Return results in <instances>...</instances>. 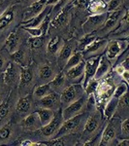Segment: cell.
Returning <instances> with one entry per match:
<instances>
[{
    "mask_svg": "<svg viewBox=\"0 0 129 146\" xmlns=\"http://www.w3.org/2000/svg\"><path fill=\"white\" fill-rule=\"evenodd\" d=\"M63 121H64V119L62 117V109L59 108V109L55 111L53 118L51 119L50 123L44 127H41L37 131H39L40 135L44 136V137L49 138V139H53V137L55 135V133L59 129L60 126L62 125Z\"/></svg>",
    "mask_w": 129,
    "mask_h": 146,
    "instance_id": "3957f363",
    "label": "cell"
},
{
    "mask_svg": "<svg viewBox=\"0 0 129 146\" xmlns=\"http://www.w3.org/2000/svg\"><path fill=\"white\" fill-rule=\"evenodd\" d=\"M108 12L102 14H96V15H90L86 19V21L83 23V30L86 34L92 33L93 31H96L102 27V25L105 23V21L108 18Z\"/></svg>",
    "mask_w": 129,
    "mask_h": 146,
    "instance_id": "7c38bea8",
    "label": "cell"
},
{
    "mask_svg": "<svg viewBox=\"0 0 129 146\" xmlns=\"http://www.w3.org/2000/svg\"><path fill=\"white\" fill-rule=\"evenodd\" d=\"M104 1H105V2H106V3H107V2H109L110 0H104Z\"/></svg>",
    "mask_w": 129,
    "mask_h": 146,
    "instance_id": "f907efd6",
    "label": "cell"
},
{
    "mask_svg": "<svg viewBox=\"0 0 129 146\" xmlns=\"http://www.w3.org/2000/svg\"><path fill=\"white\" fill-rule=\"evenodd\" d=\"M16 100L13 91L8 95V96L0 102V127L8 123L13 114V109L16 103L14 102Z\"/></svg>",
    "mask_w": 129,
    "mask_h": 146,
    "instance_id": "8fae6325",
    "label": "cell"
},
{
    "mask_svg": "<svg viewBox=\"0 0 129 146\" xmlns=\"http://www.w3.org/2000/svg\"><path fill=\"white\" fill-rule=\"evenodd\" d=\"M118 145H119V146H129V139L128 138H121L120 140H118Z\"/></svg>",
    "mask_w": 129,
    "mask_h": 146,
    "instance_id": "7bdbcfd3",
    "label": "cell"
},
{
    "mask_svg": "<svg viewBox=\"0 0 129 146\" xmlns=\"http://www.w3.org/2000/svg\"><path fill=\"white\" fill-rule=\"evenodd\" d=\"M118 112L121 114V116H124L125 118H128V96L127 93L124 94L118 98V106H116V113Z\"/></svg>",
    "mask_w": 129,
    "mask_h": 146,
    "instance_id": "836d02e7",
    "label": "cell"
},
{
    "mask_svg": "<svg viewBox=\"0 0 129 146\" xmlns=\"http://www.w3.org/2000/svg\"><path fill=\"white\" fill-rule=\"evenodd\" d=\"M127 92H128L127 82L121 80L118 85H116V88H115L113 96H115V98H119L121 96H123L124 94H126Z\"/></svg>",
    "mask_w": 129,
    "mask_h": 146,
    "instance_id": "8d00e7d4",
    "label": "cell"
},
{
    "mask_svg": "<svg viewBox=\"0 0 129 146\" xmlns=\"http://www.w3.org/2000/svg\"><path fill=\"white\" fill-rule=\"evenodd\" d=\"M4 47L7 50L8 53H14L15 51H17L18 48L20 47V39L18 37V32L13 31L8 35V37L5 40V44Z\"/></svg>",
    "mask_w": 129,
    "mask_h": 146,
    "instance_id": "d4e9b609",
    "label": "cell"
},
{
    "mask_svg": "<svg viewBox=\"0 0 129 146\" xmlns=\"http://www.w3.org/2000/svg\"><path fill=\"white\" fill-rule=\"evenodd\" d=\"M59 0H48L47 1V6H53V5H56L58 3Z\"/></svg>",
    "mask_w": 129,
    "mask_h": 146,
    "instance_id": "bcb514c9",
    "label": "cell"
},
{
    "mask_svg": "<svg viewBox=\"0 0 129 146\" xmlns=\"http://www.w3.org/2000/svg\"><path fill=\"white\" fill-rule=\"evenodd\" d=\"M111 68H112L111 62L108 60L107 56L105 55H101V58H100V60H99V64H98V66H97V69H96V72L94 74L93 79H95V80L102 79L103 77H105L108 73L110 72Z\"/></svg>",
    "mask_w": 129,
    "mask_h": 146,
    "instance_id": "44dd1931",
    "label": "cell"
},
{
    "mask_svg": "<svg viewBox=\"0 0 129 146\" xmlns=\"http://www.w3.org/2000/svg\"><path fill=\"white\" fill-rule=\"evenodd\" d=\"M84 74V60L77 65L71 67L65 71V76H66L67 81L72 82L73 84H79L83 81Z\"/></svg>",
    "mask_w": 129,
    "mask_h": 146,
    "instance_id": "ac0fdd59",
    "label": "cell"
},
{
    "mask_svg": "<svg viewBox=\"0 0 129 146\" xmlns=\"http://www.w3.org/2000/svg\"><path fill=\"white\" fill-rule=\"evenodd\" d=\"M28 46L30 47V49L32 50H36L39 49L40 47L43 46L44 44V36H39V37H30L27 40Z\"/></svg>",
    "mask_w": 129,
    "mask_h": 146,
    "instance_id": "f35d334b",
    "label": "cell"
},
{
    "mask_svg": "<svg viewBox=\"0 0 129 146\" xmlns=\"http://www.w3.org/2000/svg\"><path fill=\"white\" fill-rule=\"evenodd\" d=\"M96 38V35L93 34V33H88V34H86V36L84 38H82V40H80L79 43H78V46H77V51L79 52H82L86 48L88 44L90 43L91 41H93Z\"/></svg>",
    "mask_w": 129,
    "mask_h": 146,
    "instance_id": "74e56055",
    "label": "cell"
},
{
    "mask_svg": "<svg viewBox=\"0 0 129 146\" xmlns=\"http://www.w3.org/2000/svg\"><path fill=\"white\" fill-rule=\"evenodd\" d=\"M66 82H67V79H66V76H65V73L61 71L58 73V74H55V78L51 80L49 84H50L51 90L53 92L59 93V92H61L63 89L65 88Z\"/></svg>",
    "mask_w": 129,
    "mask_h": 146,
    "instance_id": "83f0119b",
    "label": "cell"
},
{
    "mask_svg": "<svg viewBox=\"0 0 129 146\" xmlns=\"http://www.w3.org/2000/svg\"><path fill=\"white\" fill-rule=\"evenodd\" d=\"M83 92H84V90L81 84H72L68 87H65L59 94L61 106L65 107L66 105L78 100L83 96Z\"/></svg>",
    "mask_w": 129,
    "mask_h": 146,
    "instance_id": "5b68a950",
    "label": "cell"
},
{
    "mask_svg": "<svg viewBox=\"0 0 129 146\" xmlns=\"http://www.w3.org/2000/svg\"><path fill=\"white\" fill-rule=\"evenodd\" d=\"M14 129L10 124H5L0 127V144H5L13 138Z\"/></svg>",
    "mask_w": 129,
    "mask_h": 146,
    "instance_id": "d6a6232c",
    "label": "cell"
},
{
    "mask_svg": "<svg viewBox=\"0 0 129 146\" xmlns=\"http://www.w3.org/2000/svg\"><path fill=\"white\" fill-rule=\"evenodd\" d=\"M47 1L48 0H37V1L32 2L23 13L22 22H26V21L34 18L35 16L41 13L44 10V8L47 6Z\"/></svg>",
    "mask_w": 129,
    "mask_h": 146,
    "instance_id": "d6986e66",
    "label": "cell"
},
{
    "mask_svg": "<svg viewBox=\"0 0 129 146\" xmlns=\"http://www.w3.org/2000/svg\"><path fill=\"white\" fill-rule=\"evenodd\" d=\"M103 127V114L99 110H94L90 114L84 122V128L81 131V139L88 142L98 135V131ZM84 143V145L86 144Z\"/></svg>",
    "mask_w": 129,
    "mask_h": 146,
    "instance_id": "6da1fadb",
    "label": "cell"
},
{
    "mask_svg": "<svg viewBox=\"0 0 129 146\" xmlns=\"http://www.w3.org/2000/svg\"><path fill=\"white\" fill-rule=\"evenodd\" d=\"M32 105H33V98H32V96L29 95V94L26 96H22V98H20L16 101V113L18 116L24 117L25 115L32 112Z\"/></svg>",
    "mask_w": 129,
    "mask_h": 146,
    "instance_id": "2e32d148",
    "label": "cell"
},
{
    "mask_svg": "<svg viewBox=\"0 0 129 146\" xmlns=\"http://www.w3.org/2000/svg\"><path fill=\"white\" fill-rule=\"evenodd\" d=\"M51 12V6H46L44 8V10L41 12L40 14H38L37 16H35L34 18L30 19V20L26 21V22H22V27H38L42 23V22L44 21V19L46 18L47 15H49Z\"/></svg>",
    "mask_w": 129,
    "mask_h": 146,
    "instance_id": "603a6c76",
    "label": "cell"
},
{
    "mask_svg": "<svg viewBox=\"0 0 129 146\" xmlns=\"http://www.w3.org/2000/svg\"><path fill=\"white\" fill-rule=\"evenodd\" d=\"M118 98L112 96L109 100L105 103V107H104V112L103 115L105 116V118H107V120L111 119L115 114H116V106H118Z\"/></svg>",
    "mask_w": 129,
    "mask_h": 146,
    "instance_id": "1f68e13d",
    "label": "cell"
},
{
    "mask_svg": "<svg viewBox=\"0 0 129 146\" xmlns=\"http://www.w3.org/2000/svg\"><path fill=\"white\" fill-rule=\"evenodd\" d=\"M35 112L38 115L42 127L46 126V125L50 123L51 119L53 118V115H55V111L53 110L48 109V108H43V107H37Z\"/></svg>",
    "mask_w": 129,
    "mask_h": 146,
    "instance_id": "f546056e",
    "label": "cell"
},
{
    "mask_svg": "<svg viewBox=\"0 0 129 146\" xmlns=\"http://www.w3.org/2000/svg\"><path fill=\"white\" fill-rule=\"evenodd\" d=\"M100 58H101V56H91L90 58H86V60H84V79L82 81V86L84 87V89L86 86V84L88 83V81L93 79V77H94L96 69L99 64Z\"/></svg>",
    "mask_w": 129,
    "mask_h": 146,
    "instance_id": "9a60e30c",
    "label": "cell"
},
{
    "mask_svg": "<svg viewBox=\"0 0 129 146\" xmlns=\"http://www.w3.org/2000/svg\"><path fill=\"white\" fill-rule=\"evenodd\" d=\"M108 124L101 131V136H100V141L99 145L105 146V145H110L114 142L115 140H116L118 138V118L113 116L111 119L108 120Z\"/></svg>",
    "mask_w": 129,
    "mask_h": 146,
    "instance_id": "277c9868",
    "label": "cell"
},
{
    "mask_svg": "<svg viewBox=\"0 0 129 146\" xmlns=\"http://www.w3.org/2000/svg\"><path fill=\"white\" fill-rule=\"evenodd\" d=\"M86 100L88 98L86 96H82L81 98H79L78 100H76L73 102H71L70 104L66 105L62 109V117L64 120L69 119L71 117H74L78 114L84 112V108L86 107Z\"/></svg>",
    "mask_w": 129,
    "mask_h": 146,
    "instance_id": "30bf717a",
    "label": "cell"
},
{
    "mask_svg": "<svg viewBox=\"0 0 129 146\" xmlns=\"http://www.w3.org/2000/svg\"><path fill=\"white\" fill-rule=\"evenodd\" d=\"M4 7H5V3H3V2L0 1V15L5 11L6 8H4Z\"/></svg>",
    "mask_w": 129,
    "mask_h": 146,
    "instance_id": "c3c4849f",
    "label": "cell"
},
{
    "mask_svg": "<svg viewBox=\"0 0 129 146\" xmlns=\"http://www.w3.org/2000/svg\"><path fill=\"white\" fill-rule=\"evenodd\" d=\"M88 116V113L83 112V113H81V114H78L74 117H71V118H69V119L64 120L62 125L60 126L59 129L57 131V133H56L55 135L53 137V139L58 138V137H62V136L68 135H74V133H81Z\"/></svg>",
    "mask_w": 129,
    "mask_h": 146,
    "instance_id": "7a4b0ae2",
    "label": "cell"
},
{
    "mask_svg": "<svg viewBox=\"0 0 129 146\" xmlns=\"http://www.w3.org/2000/svg\"><path fill=\"white\" fill-rule=\"evenodd\" d=\"M128 48V41L127 39H116L108 42L105 52H106L107 58L109 60H116L126 49Z\"/></svg>",
    "mask_w": 129,
    "mask_h": 146,
    "instance_id": "52a82bcc",
    "label": "cell"
},
{
    "mask_svg": "<svg viewBox=\"0 0 129 146\" xmlns=\"http://www.w3.org/2000/svg\"><path fill=\"white\" fill-rule=\"evenodd\" d=\"M16 16V6H12L10 8L6 9L3 13L0 15V30L8 27L13 22Z\"/></svg>",
    "mask_w": 129,
    "mask_h": 146,
    "instance_id": "f1b7e54d",
    "label": "cell"
},
{
    "mask_svg": "<svg viewBox=\"0 0 129 146\" xmlns=\"http://www.w3.org/2000/svg\"><path fill=\"white\" fill-rule=\"evenodd\" d=\"M36 106L48 108V109H51L53 111H56L57 109L61 108L59 93H56V92L53 91L49 95L43 96L42 98H39L36 102Z\"/></svg>",
    "mask_w": 129,
    "mask_h": 146,
    "instance_id": "5bb4252c",
    "label": "cell"
},
{
    "mask_svg": "<svg viewBox=\"0 0 129 146\" xmlns=\"http://www.w3.org/2000/svg\"><path fill=\"white\" fill-rule=\"evenodd\" d=\"M82 60H84L83 55H82V52H79V51L74 52V53L72 54V56L68 58L67 62L65 63V65H64V67H63L62 70L67 71L68 69H70L71 67H73V66H75V65L78 64V63H80Z\"/></svg>",
    "mask_w": 129,
    "mask_h": 146,
    "instance_id": "e575fe53",
    "label": "cell"
},
{
    "mask_svg": "<svg viewBox=\"0 0 129 146\" xmlns=\"http://www.w3.org/2000/svg\"><path fill=\"white\" fill-rule=\"evenodd\" d=\"M88 11L90 15L105 13L107 12V3L104 0H88Z\"/></svg>",
    "mask_w": 129,
    "mask_h": 146,
    "instance_id": "4316f807",
    "label": "cell"
},
{
    "mask_svg": "<svg viewBox=\"0 0 129 146\" xmlns=\"http://www.w3.org/2000/svg\"><path fill=\"white\" fill-rule=\"evenodd\" d=\"M126 9H118L113 12H108V18L105 21V23L102 25V27L97 29L96 31H99V33L101 35H105L109 31H114V28H116L118 25V22L122 16L125 13Z\"/></svg>",
    "mask_w": 129,
    "mask_h": 146,
    "instance_id": "ba28073f",
    "label": "cell"
},
{
    "mask_svg": "<svg viewBox=\"0 0 129 146\" xmlns=\"http://www.w3.org/2000/svg\"><path fill=\"white\" fill-rule=\"evenodd\" d=\"M20 128H22L25 131H37L41 128L42 125L40 123L39 117L36 112H31L29 114L22 117V119L20 122Z\"/></svg>",
    "mask_w": 129,
    "mask_h": 146,
    "instance_id": "e0dca14e",
    "label": "cell"
},
{
    "mask_svg": "<svg viewBox=\"0 0 129 146\" xmlns=\"http://www.w3.org/2000/svg\"><path fill=\"white\" fill-rule=\"evenodd\" d=\"M64 44V41L59 36H55L51 38L47 44V53L49 55H57L61 47Z\"/></svg>",
    "mask_w": 129,
    "mask_h": 146,
    "instance_id": "4dcf8cb0",
    "label": "cell"
},
{
    "mask_svg": "<svg viewBox=\"0 0 129 146\" xmlns=\"http://www.w3.org/2000/svg\"><path fill=\"white\" fill-rule=\"evenodd\" d=\"M23 1H26V2H34V1H37V0H23Z\"/></svg>",
    "mask_w": 129,
    "mask_h": 146,
    "instance_id": "681fc988",
    "label": "cell"
},
{
    "mask_svg": "<svg viewBox=\"0 0 129 146\" xmlns=\"http://www.w3.org/2000/svg\"><path fill=\"white\" fill-rule=\"evenodd\" d=\"M11 60L13 62L17 63L20 66H26L28 65L29 62V56H28V52L23 47H20L17 51L11 54Z\"/></svg>",
    "mask_w": 129,
    "mask_h": 146,
    "instance_id": "7402d4cb",
    "label": "cell"
},
{
    "mask_svg": "<svg viewBox=\"0 0 129 146\" xmlns=\"http://www.w3.org/2000/svg\"><path fill=\"white\" fill-rule=\"evenodd\" d=\"M74 52H76V51H74V47H73L72 42H65V43L63 44V46L61 47L60 51L58 52V54H57L58 65H59V67L61 68V69H63L65 63L67 62L68 58L72 56V54H73Z\"/></svg>",
    "mask_w": 129,
    "mask_h": 146,
    "instance_id": "ffe728a7",
    "label": "cell"
},
{
    "mask_svg": "<svg viewBox=\"0 0 129 146\" xmlns=\"http://www.w3.org/2000/svg\"><path fill=\"white\" fill-rule=\"evenodd\" d=\"M33 82V70L29 65L26 66H20V77L18 88H20V94L23 96L28 95V92Z\"/></svg>",
    "mask_w": 129,
    "mask_h": 146,
    "instance_id": "4fadbf2b",
    "label": "cell"
},
{
    "mask_svg": "<svg viewBox=\"0 0 129 146\" xmlns=\"http://www.w3.org/2000/svg\"><path fill=\"white\" fill-rule=\"evenodd\" d=\"M51 92H53V90H51V86L49 83L41 84L34 89L33 95L37 100H39V98H42L43 96L49 95V94L51 93Z\"/></svg>",
    "mask_w": 129,
    "mask_h": 146,
    "instance_id": "d590c367",
    "label": "cell"
},
{
    "mask_svg": "<svg viewBox=\"0 0 129 146\" xmlns=\"http://www.w3.org/2000/svg\"><path fill=\"white\" fill-rule=\"evenodd\" d=\"M107 43H108V41L106 39L95 38L82 51V55H83L84 60L90 58L91 56H101L105 52Z\"/></svg>",
    "mask_w": 129,
    "mask_h": 146,
    "instance_id": "9c48e42d",
    "label": "cell"
},
{
    "mask_svg": "<svg viewBox=\"0 0 129 146\" xmlns=\"http://www.w3.org/2000/svg\"><path fill=\"white\" fill-rule=\"evenodd\" d=\"M88 0H77V3H78L79 5H81V6L86 5V4H88Z\"/></svg>",
    "mask_w": 129,
    "mask_h": 146,
    "instance_id": "7dc6e473",
    "label": "cell"
},
{
    "mask_svg": "<svg viewBox=\"0 0 129 146\" xmlns=\"http://www.w3.org/2000/svg\"><path fill=\"white\" fill-rule=\"evenodd\" d=\"M5 62H6L5 58H4V56H2V54L0 53V72L3 70L4 66H5Z\"/></svg>",
    "mask_w": 129,
    "mask_h": 146,
    "instance_id": "ee69618b",
    "label": "cell"
},
{
    "mask_svg": "<svg viewBox=\"0 0 129 146\" xmlns=\"http://www.w3.org/2000/svg\"><path fill=\"white\" fill-rule=\"evenodd\" d=\"M55 73L53 68L49 64H43L38 69V77L42 84H47L55 78Z\"/></svg>",
    "mask_w": 129,
    "mask_h": 146,
    "instance_id": "cb8c5ba5",
    "label": "cell"
},
{
    "mask_svg": "<svg viewBox=\"0 0 129 146\" xmlns=\"http://www.w3.org/2000/svg\"><path fill=\"white\" fill-rule=\"evenodd\" d=\"M68 1H69V0H59V1H58V3L56 4L55 8L58 10V9H59V7H60V8H61V7H63V6L66 5V4L68 3Z\"/></svg>",
    "mask_w": 129,
    "mask_h": 146,
    "instance_id": "f6af8a7d",
    "label": "cell"
},
{
    "mask_svg": "<svg viewBox=\"0 0 129 146\" xmlns=\"http://www.w3.org/2000/svg\"><path fill=\"white\" fill-rule=\"evenodd\" d=\"M128 126H129V120H128V118H125L120 123V128H119L120 136H119V139H121V138H129Z\"/></svg>",
    "mask_w": 129,
    "mask_h": 146,
    "instance_id": "ab89813d",
    "label": "cell"
},
{
    "mask_svg": "<svg viewBox=\"0 0 129 146\" xmlns=\"http://www.w3.org/2000/svg\"><path fill=\"white\" fill-rule=\"evenodd\" d=\"M124 1L125 0H110L109 2H107V12H113L120 9Z\"/></svg>",
    "mask_w": 129,
    "mask_h": 146,
    "instance_id": "60d3db41",
    "label": "cell"
},
{
    "mask_svg": "<svg viewBox=\"0 0 129 146\" xmlns=\"http://www.w3.org/2000/svg\"><path fill=\"white\" fill-rule=\"evenodd\" d=\"M20 77V66L17 63L10 62L6 65L5 70L3 72V79L4 84L7 85L12 89H15L18 86Z\"/></svg>",
    "mask_w": 129,
    "mask_h": 146,
    "instance_id": "8992f818",
    "label": "cell"
},
{
    "mask_svg": "<svg viewBox=\"0 0 129 146\" xmlns=\"http://www.w3.org/2000/svg\"><path fill=\"white\" fill-rule=\"evenodd\" d=\"M68 21H69V12H68L67 9H64L58 14H56V16L53 19V21H51L50 27L53 28L63 27L67 25Z\"/></svg>",
    "mask_w": 129,
    "mask_h": 146,
    "instance_id": "484cf974",
    "label": "cell"
},
{
    "mask_svg": "<svg viewBox=\"0 0 129 146\" xmlns=\"http://www.w3.org/2000/svg\"><path fill=\"white\" fill-rule=\"evenodd\" d=\"M23 30L27 32L28 34L31 37H39V36H43L42 34V30L39 27H22Z\"/></svg>",
    "mask_w": 129,
    "mask_h": 146,
    "instance_id": "b9f144b4",
    "label": "cell"
}]
</instances>
